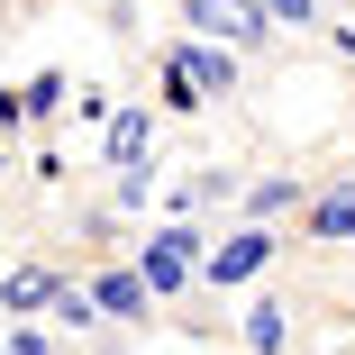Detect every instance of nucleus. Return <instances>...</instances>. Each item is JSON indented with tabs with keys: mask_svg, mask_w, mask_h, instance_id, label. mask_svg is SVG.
Segmentation results:
<instances>
[{
	"mask_svg": "<svg viewBox=\"0 0 355 355\" xmlns=\"http://www.w3.org/2000/svg\"><path fill=\"white\" fill-rule=\"evenodd\" d=\"M200 255H209V237H200L191 219H164V228L137 237V273L155 282V301H182V292H191V282H200Z\"/></svg>",
	"mask_w": 355,
	"mask_h": 355,
	"instance_id": "f257e3e1",
	"label": "nucleus"
},
{
	"mask_svg": "<svg viewBox=\"0 0 355 355\" xmlns=\"http://www.w3.org/2000/svg\"><path fill=\"white\" fill-rule=\"evenodd\" d=\"M273 255H282V237H273L264 219H246V228H228V237H209V255H200V292H246V282L273 273Z\"/></svg>",
	"mask_w": 355,
	"mask_h": 355,
	"instance_id": "f03ea898",
	"label": "nucleus"
},
{
	"mask_svg": "<svg viewBox=\"0 0 355 355\" xmlns=\"http://www.w3.org/2000/svg\"><path fill=\"white\" fill-rule=\"evenodd\" d=\"M182 28H191V37H219V46H237V55H255V46L282 37V28L264 19V0H182Z\"/></svg>",
	"mask_w": 355,
	"mask_h": 355,
	"instance_id": "7ed1b4c3",
	"label": "nucleus"
},
{
	"mask_svg": "<svg viewBox=\"0 0 355 355\" xmlns=\"http://www.w3.org/2000/svg\"><path fill=\"white\" fill-rule=\"evenodd\" d=\"M92 301H101V319H119V328H137V319L155 310V282L137 273V264H101V273H92Z\"/></svg>",
	"mask_w": 355,
	"mask_h": 355,
	"instance_id": "20e7f679",
	"label": "nucleus"
},
{
	"mask_svg": "<svg viewBox=\"0 0 355 355\" xmlns=\"http://www.w3.org/2000/svg\"><path fill=\"white\" fill-rule=\"evenodd\" d=\"M301 237H310V246H346V237H355V182H346V173L310 191V209H301Z\"/></svg>",
	"mask_w": 355,
	"mask_h": 355,
	"instance_id": "39448f33",
	"label": "nucleus"
},
{
	"mask_svg": "<svg viewBox=\"0 0 355 355\" xmlns=\"http://www.w3.org/2000/svg\"><path fill=\"white\" fill-rule=\"evenodd\" d=\"M173 64L200 83V101H219V92H237V46H219V37H182L173 46Z\"/></svg>",
	"mask_w": 355,
	"mask_h": 355,
	"instance_id": "423d86ee",
	"label": "nucleus"
},
{
	"mask_svg": "<svg viewBox=\"0 0 355 355\" xmlns=\"http://www.w3.org/2000/svg\"><path fill=\"white\" fill-rule=\"evenodd\" d=\"M310 191H319V182H301V173H255L237 200H246V219H264V228H273V219H301Z\"/></svg>",
	"mask_w": 355,
	"mask_h": 355,
	"instance_id": "0eeeda50",
	"label": "nucleus"
},
{
	"mask_svg": "<svg viewBox=\"0 0 355 355\" xmlns=\"http://www.w3.org/2000/svg\"><path fill=\"white\" fill-rule=\"evenodd\" d=\"M237 337H246V355H282V346H292V301L255 292V301H246V319H237Z\"/></svg>",
	"mask_w": 355,
	"mask_h": 355,
	"instance_id": "6e6552de",
	"label": "nucleus"
},
{
	"mask_svg": "<svg viewBox=\"0 0 355 355\" xmlns=\"http://www.w3.org/2000/svg\"><path fill=\"white\" fill-rule=\"evenodd\" d=\"M55 264H10V282H0V310H19V319H46V301H55Z\"/></svg>",
	"mask_w": 355,
	"mask_h": 355,
	"instance_id": "1a4fd4ad",
	"label": "nucleus"
},
{
	"mask_svg": "<svg viewBox=\"0 0 355 355\" xmlns=\"http://www.w3.org/2000/svg\"><path fill=\"white\" fill-rule=\"evenodd\" d=\"M146 146H155V110H110V164H146Z\"/></svg>",
	"mask_w": 355,
	"mask_h": 355,
	"instance_id": "9d476101",
	"label": "nucleus"
},
{
	"mask_svg": "<svg viewBox=\"0 0 355 355\" xmlns=\"http://www.w3.org/2000/svg\"><path fill=\"white\" fill-rule=\"evenodd\" d=\"M46 319H55V328H101V301H92V282H55Z\"/></svg>",
	"mask_w": 355,
	"mask_h": 355,
	"instance_id": "9b49d317",
	"label": "nucleus"
},
{
	"mask_svg": "<svg viewBox=\"0 0 355 355\" xmlns=\"http://www.w3.org/2000/svg\"><path fill=\"white\" fill-rule=\"evenodd\" d=\"M19 101H28V119H55V110H73V83L46 64V73H28V83H19Z\"/></svg>",
	"mask_w": 355,
	"mask_h": 355,
	"instance_id": "f8f14e48",
	"label": "nucleus"
},
{
	"mask_svg": "<svg viewBox=\"0 0 355 355\" xmlns=\"http://www.w3.org/2000/svg\"><path fill=\"white\" fill-rule=\"evenodd\" d=\"M155 110H173V119H182V110H200V83L182 73L173 55H164V73H155Z\"/></svg>",
	"mask_w": 355,
	"mask_h": 355,
	"instance_id": "ddd939ff",
	"label": "nucleus"
},
{
	"mask_svg": "<svg viewBox=\"0 0 355 355\" xmlns=\"http://www.w3.org/2000/svg\"><path fill=\"white\" fill-rule=\"evenodd\" d=\"M264 19H273L282 37H301V28H319V0H264Z\"/></svg>",
	"mask_w": 355,
	"mask_h": 355,
	"instance_id": "4468645a",
	"label": "nucleus"
},
{
	"mask_svg": "<svg viewBox=\"0 0 355 355\" xmlns=\"http://www.w3.org/2000/svg\"><path fill=\"white\" fill-rule=\"evenodd\" d=\"M10 355H55V337H46L37 319H19V328H10Z\"/></svg>",
	"mask_w": 355,
	"mask_h": 355,
	"instance_id": "2eb2a0df",
	"label": "nucleus"
},
{
	"mask_svg": "<svg viewBox=\"0 0 355 355\" xmlns=\"http://www.w3.org/2000/svg\"><path fill=\"white\" fill-rule=\"evenodd\" d=\"M328 55H337V64H355V19H337V28H328Z\"/></svg>",
	"mask_w": 355,
	"mask_h": 355,
	"instance_id": "dca6fc26",
	"label": "nucleus"
},
{
	"mask_svg": "<svg viewBox=\"0 0 355 355\" xmlns=\"http://www.w3.org/2000/svg\"><path fill=\"white\" fill-rule=\"evenodd\" d=\"M28 119V101H19V83H0V128H19Z\"/></svg>",
	"mask_w": 355,
	"mask_h": 355,
	"instance_id": "f3484780",
	"label": "nucleus"
}]
</instances>
